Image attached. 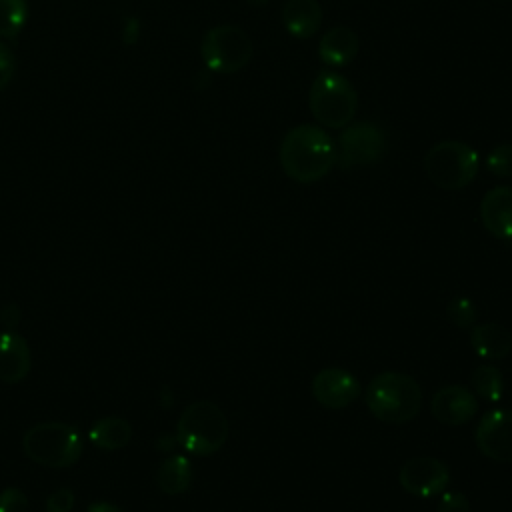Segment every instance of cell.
<instances>
[{
    "instance_id": "6da1fadb",
    "label": "cell",
    "mask_w": 512,
    "mask_h": 512,
    "mask_svg": "<svg viewBox=\"0 0 512 512\" xmlns=\"http://www.w3.org/2000/svg\"><path fill=\"white\" fill-rule=\"evenodd\" d=\"M282 172L300 184H312L328 176L336 164V144L332 136L316 124L290 128L278 148Z\"/></svg>"
},
{
    "instance_id": "7402d4cb",
    "label": "cell",
    "mask_w": 512,
    "mask_h": 512,
    "mask_svg": "<svg viewBox=\"0 0 512 512\" xmlns=\"http://www.w3.org/2000/svg\"><path fill=\"white\" fill-rule=\"evenodd\" d=\"M446 314H448L450 322L456 328H462V330L472 328L476 324V318H478L476 304L470 298H466V296H454L446 304Z\"/></svg>"
},
{
    "instance_id": "8fae6325",
    "label": "cell",
    "mask_w": 512,
    "mask_h": 512,
    "mask_svg": "<svg viewBox=\"0 0 512 512\" xmlns=\"http://www.w3.org/2000/svg\"><path fill=\"white\" fill-rule=\"evenodd\" d=\"M314 400L328 410H342L350 406L362 392L358 378L344 368H324L310 384Z\"/></svg>"
},
{
    "instance_id": "4fadbf2b",
    "label": "cell",
    "mask_w": 512,
    "mask_h": 512,
    "mask_svg": "<svg viewBox=\"0 0 512 512\" xmlns=\"http://www.w3.org/2000/svg\"><path fill=\"white\" fill-rule=\"evenodd\" d=\"M480 220L494 238L512 240V186H494L484 194Z\"/></svg>"
},
{
    "instance_id": "2e32d148",
    "label": "cell",
    "mask_w": 512,
    "mask_h": 512,
    "mask_svg": "<svg viewBox=\"0 0 512 512\" xmlns=\"http://www.w3.org/2000/svg\"><path fill=\"white\" fill-rule=\"evenodd\" d=\"M282 26L298 40L312 38L322 26V6L318 0H286L282 4Z\"/></svg>"
},
{
    "instance_id": "5bb4252c",
    "label": "cell",
    "mask_w": 512,
    "mask_h": 512,
    "mask_svg": "<svg viewBox=\"0 0 512 512\" xmlns=\"http://www.w3.org/2000/svg\"><path fill=\"white\" fill-rule=\"evenodd\" d=\"M32 368V350L16 330L0 332V380L6 384L22 382Z\"/></svg>"
},
{
    "instance_id": "4dcf8cb0",
    "label": "cell",
    "mask_w": 512,
    "mask_h": 512,
    "mask_svg": "<svg viewBox=\"0 0 512 512\" xmlns=\"http://www.w3.org/2000/svg\"><path fill=\"white\" fill-rule=\"evenodd\" d=\"M250 6H254V8H260V6H266L270 0H246Z\"/></svg>"
},
{
    "instance_id": "ba28073f",
    "label": "cell",
    "mask_w": 512,
    "mask_h": 512,
    "mask_svg": "<svg viewBox=\"0 0 512 512\" xmlns=\"http://www.w3.org/2000/svg\"><path fill=\"white\" fill-rule=\"evenodd\" d=\"M386 132L368 120L350 122L336 140V164L344 170L370 166L386 156Z\"/></svg>"
},
{
    "instance_id": "e0dca14e",
    "label": "cell",
    "mask_w": 512,
    "mask_h": 512,
    "mask_svg": "<svg viewBox=\"0 0 512 512\" xmlns=\"http://www.w3.org/2000/svg\"><path fill=\"white\" fill-rule=\"evenodd\" d=\"M470 348L478 358L502 360L512 352V332L496 322L474 324L470 330Z\"/></svg>"
},
{
    "instance_id": "ffe728a7",
    "label": "cell",
    "mask_w": 512,
    "mask_h": 512,
    "mask_svg": "<svg viewBox=\"0 0 512 512\" xmlns=\"http://www.w3.org/2000/svg\"><path fill=\"white\" fill-rule=\"evenodd\" d=\"M470 384L476 398L486 402H498L504 394V376L500 368L492 364H480L470 374Z\"/></svg>"
},
{
    "instance_id": "484cf974",
    "label": "cell",
    "mask_w": 512,
    "mask_h": 512,
    "mask_svg": "<svg viewBox=\"0 0 512 512\" xmlns=\"http://www.w3.org/2000/svg\"><path fill=\"white\" fill-rule=\"evenodd\" d=\"M28 496L14 486H8L0 492V512H28Z\"/></svg>"
},
{
    "instance_id": "44dd1931",
    "label": "cell",
    "mask_w": 512,
    "mask_h": 512,
    "mask_svg": "<svg viewBox=\"0 0 512 512\" xmlns=\"http://www.w3.org/2000/svg\"><path fill=\"white\" fill-rule=\"evenodd\" d=\"M28 18L26 0H0V38L16 40Z\"/></svg>"
},
{
    "instance_id": "ac0fdd59",
    "label": "cell",
    "mask_w": 512,
    "mask_h": 512,
    "mask_svg": "<svg viewBox=\"0 0 512 512\" xmlns=\"http://www.w3.org/2000/svg\"><path fill=\"white\" fill-rule=\"evenodd\" d=\"M194 478L192 462L184 454H172L164 458L156 470V484L168 496L184 494Z\"/></svg>"
},
{
    "instance_id": "9a60e30c",
    "label": "cell",
    "mask_w": 512,
    "mask_h": 512,
    "mask_svg": "<svg viewBox=\"0 0 512 512\" xmlns=\"http://www.w3.org/2000/svg\"><path fill=\"white\" fill-rule=\"evenodd\" d=\"M360 50L358 34L348 26L328 28L318 42V56L326 66L342 68L348 66Z\"/></svg>"
},
{
    "instance_id": "83f0119b",
    "label": "cell",
    "mask_w": 512,
    "mask_h": 512,
    "mask_svg": "<svg viewBox=\"0 0 512 512\" xmlns=\"http://www.w3.org/2000/svg\"><path fill=\"white\" fill-rule=\"evenodd\" d=\"M20 316V306L14 302L0 308V324L4 326V330H16V326L20 324Z\"/></svg>"
},
{
    "instance_id": "4316f807",
    "label": "cell",
    "mask_w": 512,
    "mask_h": 512,
    "mask_svg": "<svg viewBox=\"0 0 512 512\" xmlns=\"http://www.w3.org/2000/svg\"><path fill=\"white\" fill-rule=\"evenodd\" d=\"M16 72V56L12 48L0 42V90H4Z\"/></svg>"
},
{
    "instance_id": "7a4b0ae2",
    "label": "cell",
    "mask_w": 512,
    "mask_h": 512,
    "mask_svg": "<svg viewBox=\"0 0 512 512\" xmlns=\"http://www.w3.org/2000/svg\"><path fill=\"white\" fill-rule=\"evenodd\" d=\"M364 400L376 420L384 424H404L418 416L422 408V388L412 376L386 370L368 382Z\"/></svg>"
},
{
    "instance_id": "f1b7e54d",
    "label": "cell",
    "mask_w": 512,
    "mask_h": 512,
    "mask_svg": "<svg viewBox=\"0 0 512 512\" xmlns=\"http://www.w3.org/2000/svg\"><path fill=\"white\" fill-rule=\"evenodd\" d=\"M138 34H140V20L134 18V16L126 18L124 32H122V42L124 44H136L138 42Z\"/></svg>"
},
{
    "instance_id": "3957f363",
    "label": "cell",
    "mask_w": 512,
    "mask_h": 512,
    "mask_svg": "<svg viewBox=\"0 0 512 512\" xmlns=\"http://www.w3.org/2000/svg\"><path fill=\"white\" fill-rule=\"evenodd\" d=\"M228 418L222 408L210 400L188 404L176 422V440L194 456H210L228 440Z\"/></svg>"
},
{
    "instance_id": "d6986e66",
    "label": "cell",
    "mask_w": 512,
    "mask_h": 512,
    "mask_svg": "<svg viewBox=\"0 0 512 512\" xmlns=\"http://www.w3.org/2000/svg\"><path fill=\"white\" fill-rule=\"evenodd\" d=\"M90 442L100 450H120L132 440V426L118 416H106L96 420L88 432Z\"/></svg>"
},
{
    "instance_id": "cb8c5ba5",
    "label": "cell",
    "mask_w": 512,
    "mask_h": 512,
    "mask_svg": "<svg viewBox=\"0 0 512 512\" xmlns=\"http://www.w3.org/2000/svg\"><path fill=\"white\" fill-rule=\"evenodd\" d=\"M436 512H472L470 500L458 490H444L438 498Z\"/></svg>"
},
{
    "instance_id": "5b68a950",
    "label": "cell",
    "mask_w": 512,
    "mask_h": 512,
    "mask_svg": "<svg viewBox=\"0 0 512 512\" xmlns=\"http://www.w3.org/2000/svg\"><path fill=\"white\" fill-rule=\"evenodd\" d=\"M308 106L320 126L344 128L358 112V92L342 74L320 70L310 84Z\"/></svg>"
},
{
    "instance_id": "8992f818",
    "label": "cell",
    "mask_w": 512,
    "mask_h": 512,
    "mask_svg": "<svg viewBox=\"0 0 512 512\" xmlns=\"http://www.w3.org/2000/svg\"><path fill=\"white\" fill-rule=\"evenodd\" d=\"M424 172L428 180L442 190H462L478 174V152L460 140H442L424 154Z\"/></svg>"
},
{
    "instance_id": "f546056e",
    "label": "cell",
    "mask_w": 512,
    "mask_h": 512,
    "mask_svg": "<svg viewBox=\"0 0 512 512\" xmlns=\"http://www.w3.org/2000/svg\"><path fill=\"white\" fill-rule=\"evenodd\" d=\"M86 512H124L122 506L114 504V502H106V500H98V502H92Z\"/></svg>"
},
{
    "instance_id": "603a6c76",
    "label": "cell",
    "mask_w": 512,
    "mask_h": 512,
    "mask_svg": "<svg viewBox=\"0 0 512 512\" xmlns=\"http://www.w3.org/2000/svg\"><path fill=\"white\" fill-rule=\"evenodd\" d=\"M486 170L494 178H512V142L498 144L488 152Z\"/></svg>"
},
{
    "instance_id": "277c9868",
    "label": "cell",
    "mask_w": 512,
    "mask_h": 512,
    "mask_svg": "<svg viewBox=\"0 0 512 512\" xmlns=\"http://www.w3.org/2000/svg\"><path fill=\"white\" fill-rule=\"evenodd\" d=\"M24 454L44 468H68L82 456L80 432L66 422H38L22 436Z\"/></svg>"
},
{
    "instance_id": "9c48e42d",
    "label": "cell",
    "mask_w": 512,
    "mask_h": 512,
    "mask_svg": "<svg viewBox=\"0 0 512 512\" xmlns=\"http://www.w3.org/2000/svg\"><path fill=\"white\" fill-rule=\"evenodd\" d=\"M400 486L418 498L440 496L450 486V468L434 456H414L398 472Z\"/></svg>"
},
{
    "instance_id": "52a82bcc",
    "label": "cell",
    "mask_w": 512,
    "mask_h": 512,
    "mask_svg": "<svg viewBox=\"0 0 512 512\" xmlns=\"http://www.w3.org/2000/svg\"><path fill=\"white\" fill-rule=\"evenodd\" d=\"M250 36L236 24L212 26L200 42V56L208 70L216 74H234L252 58Z\"/></svg>"
},
{
    "instance_id": "7c38bea8",
    "label": "cell",
    "mask_w": 512,
    "mask_h": 512,
    "mask_svg": "<svg viewBox=\"0 0 512 512\" xmlns=\"http://www.w3.org/2000/svg\"><path fill=\"white\" fill-rule=\"evenodd\" d=\"M430 412L444 426H462L478 412V398L466 386L448 384L432 394Z\"/></svg>"
},
{
    "instance_id": "d4e9b609",
    "label": "cell",
    "mask_w": 512,
    "mask_h": 512,
    "mask_svg": "<svg viewBox=\"0 0 512 512\" xmlns=\"http://www.w3.org/2000/svg\"><path fill=\"white\" fill-rule=\"evenodd\" d=\"M76 504V494L72 488H56L54 492H50V496L46 498V512H72Z\"/></svg>"
},
{
    "instance_id": "30bf717a",
    "label": "cell",
    "mask_w": 512,
    "mask_h": 512,
    "mask_svg": "<svg viewBox=\"0 0 512 512\" xmlns=\"http://www.w3.org/2000/svg\"><path fill=\"white\" fill-rule=\"evenodd\" d=\"M478 450L494 462H512V410H488L474 432Z\"/></svg>"
}]
</instances>
